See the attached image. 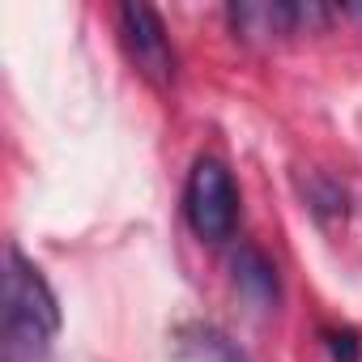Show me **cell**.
<instances>
[{
    "label": "cell",
    "mask_w": 362,
    "mask_h": 362,
    "mask_svg": "<svg viewBox=\"0 0 362 362\" xmlns=\"http://www.w3.org/2000/svg\"><path fill=\"white\" fill-rule=\"evenodd\" d=\"M60 332V303L47 277L9 247L5 256V362H47L52 337Z\"/></svg>",
    "instance_id": "cell-1"
},
{
    "label": "cell",
    "mask_w": 362,
    "mask_h": 362,
    "mask_svg": "<svg viewBox=\"0 0 362 362\" xmlns=\"http://www.w3.org/2000/svg\"><path fill=\"white\" fill-rule=\"evenodd\" d=\"M184 214L188 226L205 239V243H222L235 235L239 222V192H235V179L218 158H201L188 175V188H184Z\"/></svg>",
    "instance_id": "cell-2"
},
{
    "label": "cell",
    "mask_w": 362,
    "mask_h": 362,
    "mask_svg": "<svg viewBox=\"0 0 362 362\" xmlns=\"http://www.w3.org/2000/svg\"><path fill=\"white\" fill-rule=\"evenodd\" d=\"M119 39H124L128 60L136 64V73L145 81H153V86H170L175 81V52H170L162 18L149 5L128 0V5L119 9Z\"/></svg>",
    "instance_id": "cell-3"
},
{
    "label": "cell",
    "mask_w": 362,
    "mask_h": 362,
    "mask_svg": "<svg viewBox=\"0 0 362 362\" xmlns=\"http://www.w3.org/2000/svg\"><path fill=\"white\" fill-rule=\"evenodd\" d=\"M328 9L324 5H290V0H243L230 5V26L243 39H281L298 35L303 26H324Z\"/></svg>",
    "instance_id": "cell-4"
},
{
    "label": "cell",
    "mask_w": 362,
    "mask_h": 362,
    "mask_svg": "<svg viewBox=\"0 0 362 362\" xmlns=\"http://www.w3.org/2000/svg\"><path fill=\"white\" fill-rule=\"evenodd\" d=\"M230 277H235L239 298H247L256 311H277V298H281L277 269H273V260L260 247H239L230 256Z\"/></svg>",
    "instance_id": "cell-5"
},
{
    "label": "cell",
    "mask_w": 362,
    "mask_h": 362,
    "mask_svg": "<svg viewBox=\"0 0 362 362\" xmlns=\"http://www.w3.org/2000/svg\"><path fill=\"white\" fill-rule=\"evenodd\" d=\"M324 345H328L332 362H358V358H362V341H358V332H349V328L324 332Z\"/></svg>",
    "instance_id": "cell-6"
}]
</instances>
